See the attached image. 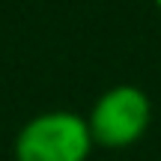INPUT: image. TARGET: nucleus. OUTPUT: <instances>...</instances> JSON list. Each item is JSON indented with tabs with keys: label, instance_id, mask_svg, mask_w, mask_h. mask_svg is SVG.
Returning a JSON list of instances; mask_svg holds the SVG:
<instances>
[{
	"label": "nucleus",
	"instance_id": "nucleus-3",
	"mask_svg": "<svg viewBox=\"0 0 161 161\" xmlns=\"http://www.w3.org/2000/svg\"><path fill=\"white\" fill-rule=\"evenodd\" d=\"M152 3H155V6H158V12H161V0H152Z\"/></svg>",
	"mask_w": 161,
	"mask_h": 161
},
{
	"label": "nucleus",
	"instance_id": "nucleus-2",
	"mask_svg": "<svg viewBox=\"0 0 161 161\" xmlns=\"http://www.w3.org/2000/svg\"><path fill=\"white\" fill-rule=\"evenodd\" d=\"M149 122L152 102L134 84H119L102 92L86 116L92 143L102 149H128L146 134Z\"/></svg>",
	"mask_w": 161,
	"mask_h": 161
},
{
	"label": "nucleus",
	"instance_id": "nucleus-1",
	"mask_svg": "<svg viewBox=\"0 0 161 161\" xmlns=\"http://www.w3.org/2000/svg\"><path fill=\"white\" fill-rule=\"evenodd\" d=\"M86 116L72 110H48L27 119L15 134V161H86L92 152Z\"/></svg>",
	"mask_w": 161,
	"mask_h": 161
}]
</instances>
